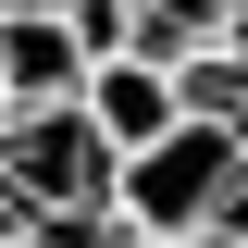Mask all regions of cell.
I'll return each instance as SVG.
<instances>
[{
  "label": "cell",
  "mask_w": 248,
  "mask_h": 248,
  "mask_svg": "<svg viewBox=\"0 0 248 248\" xmlns=\"http://www.w3.org/2000/svg\"><path fill=\"white\" fill-rule=\"evenodd\" d=\"M236 211H248V124L174 112L149 149L112 161V223L124 236H223Z\"/></svg>",
  "instance_id": "6da1fadb"
},
{
  "label": "cell",
  "mask_w": 248,
  "mask_h": 248,
  "mask_svg": "<svg viewBox=\"0 0 248 248\" xmlns=\"http://www.w3.org/2000/svg\"><path fill=\"white\" fill-rule=\"evenodd\" d=\"M0 199L13 223H112V149L87 137L75 99H37V112H0Z\"/></svg>",
  "instance_id": "7a4b0ae2"
},
{
  "label": "cell",
  "mask_w": 248,
  "mask_h": 248,
  "mask_svg": "<svg viewBox=\"0 0 248 248\" xmlns=\"http://www.w3.org/2000/svg\"><path fill=\"white\" fill-rule=\"evenodd\" d=\"M75 112H87V137L99 149H149L161 124H174V75H161V62H137V50H99L87 75H75Z\"/></svg>",
  "instance_id": "3957f363"
},
{
  "label": "cell",
  "mask_w": 248,
  "mask_h": 248,
  "mask_svg": "<svg viewBox=\"0 0 248 248\" xmlns=\"http://www.w3.org/2000/svg\"><path fill=\"white\" fill-rule=\"evenodd\" d=\"M87 37H75V0L62 13H0V112H37V99H75L87 75Z\"/></svg>",
  "instance_id": "277c9868"
},
{
  "label": "cell",
  "mask_w": 248,
  "mask_h": 248,
  "mask_svg": "<svg viewBox=\"0 0 248 248\" xmlns=\"http://www.w3.org/2000/svg\"><path fill=\"white\" fill-rule=\"evenodd\" d=\"M174 112H199V124H248V37H211V50L174 62Z\"/></svg>",
  "instance_id": "5b68a950"
},
{
  "label": "cell",
  "mask_w": 248,
  "mask_h": 248,
  "mask_svg": "<svg viewBox=\"0 0 248 248\" xmlns=\"http://www.w3.org/2000/svg\"><path fill=\"white\" fill-rule=\"evenodd\" d=\"M112 248H186V236H124V223H112Z\"/></svg>",
  "instance_id": "8992f818"
},
{
  "label": "cell",
  "mask_w": 248,
  "mask_h": 248,
  "mask_svg": "<svg viewBox=\"0 0 248 248\" xmlns=\"http://www.w3.org/2000/svg\"><path fill=\"white\" fill-rule=\"evenodd\" d=\"M186 248H248V236H236V223H223V236H186Z\"/></svg>",
  "instance_id": "52a82bcc"
},
{
  "label": "cell",
  "mask_w": 248,
  "mask_h": 248,
  "mask_svg": "<svg viewBox=\"0 0 248 248\" xmlns=\"http://www.w3.org/2000/svg\"><path fill=\"white\" fill-rule=\"evenodd\" d=\"M0 13H62V0H0Z\"/></svg>",
  "instance_id": "ba28073f"
}]
</instances>
